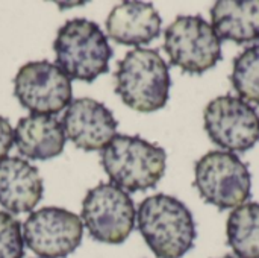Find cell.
I'll use <instances>...</instances> for the list:
<instances>
[{
	"instance_id": "6da1fadb",
	"label": "cell",
	"mask_w": 259,
	"mask_h": 258,
	"mask_svg": "<svg viewBox=\"0 0 259 258\" xmlns=\"http://www.w3.org/2000/svg\"><path fill=\"white\" fill-rule=\"evenodd\" d=\"M138 230L158 258H182L193 249L197 231L191 211L175 196L146 198L137 213Z\"/></svg>"
},
{
	"instance_id": "7a4b0ae2",
	"label": "cell",
	"mask_w": 259,
	"mask_h": 258,
	"mask_svg": "<svg viewBox=\"0 0 259 258\" xmlns=\"http://www.w3.org/2000/svg\"><path fill=\"white\" fill-rule=\"evenodd\" d=\"M170 71L158 50L137 47L124 55L115 71V93L129 108L153 113L170 96Z\"/></svg>"
},
{
	"instance_id": "3957f363",
	"label": "cell",
	"mask_w": 259,
	"mask_h": 258,
	"mask_svg": "<svg viewBox=\"0 0 259 258\" xmlns=\"http://www.w3.org/2000/svg\"><path fill=\"white\" fill-rule=\"evenodd\" d=\"M165 151L140 135H115L100 157L111 182L127 192L156 187L165 173Z\"/></svg>"
},
{
	"instance_id": "277c9868",
	"label": "cell",
	"mask_w": 259,
	"mask_h": 258,
	"mask_svg": "<svg viewBox=\"0 0 259 258\" xmlns=\"http://www.w3.org/2000/svg\"><path fill=\"white\" fill-rule=\"evenodd\" d=\"M56 65L76 81L93 82L109 70L112 49L100 26L87 18L68 20L53 43Z\"/></svg>"
},
{
	"instance_id": "5b68a950",
	"label": "cell",
	"mask_w": 259,
	"mask_h": 258,
	"mask_svg": "<svg viewBox=\"0 0 259 258\" xmlns=\"http://www.w3.org/2000/svg\"><path fill=\"white\" fill-rule=\"evenodd\" d=\"M194 175V186L202 199L220 210L237 208L250 198V172L232 152L205 154L196 163Z\"/></svg>"
},
{
	"instance_id": "8992f818",
	"label": "cell",
	"mask_w": 259,
	"mask_h": 258,
	"mask_svg": "<svg viewBox=\"0 0 259 258\" xmlns=\"http://www.w3.org/2000/svg\"><path fill=\"white\" fill-rule=\"evenodd\" d=\"M164 49L171 65L196 75L222 59V40L199 15H179L164 32Z\"/></svg>"
},
{
	"instance_id": "52a82bcc",
	"label": "cell",
	"mask_w": 259,
	"mask_h": 258,
	"mask_svg": "<svg viewBox=\"0 0 259 258\" xmlns=\"http://www.w3.org/2000/svg\"><path fill=\"white\" fill-rule=\"evenodd\" d=\"M137 219L131 196L112 182L91 189L82 202V224L102 243L120 245L134 231Z\"/></svg>"
},
{
	"instance_id": "ba28073f",
	"label": "cell",
	"mask_w": 259,
	"mask_h": 258,
	"mask_svg": "<svg viewBox=\"0 0 259 258\" xmlns=\"http://www.w3.org/2000/svg\"><path fill=\"white\" fill-rule=\"evenodd\" d=\"M14 94L32 114L53 116L68 108L73 88L70 78L56 64L32 61L15 75Z\"/></svg>"
},
{
	"instance_id": "9c48e42d",
	"label": "cell",
	"mask_w": 259,
	"mask_h": 258,
	"mask_svg": "<svg viewBox=\"0 0 259 258\" xmlns=\"http://www.w3.org/2000/svg\"><path fill=\"white\" fill-rule=\"evenodd\" d=\"M203 120L209 138L228 152H246L258 143V114L240 97H215L206 105Z\"/></svg>"
},
{
	"instance_id": "30bf717a",
	"label": "cell",
	"mask_w": 259,
	"mask_h": 258,
	"mask_svg": "<svg viewBox=\"0 0 259 258\" xmlns=\"http://www.w3.org/2000/svg\"><path fill=\"white\" fill-rule=\"evenodd\" d=\"M27 248L42 258H65L83 237L82 219L68 210L46 207L32 213L21 227Z\"/></svg>"
},
{
	"instance_id": "8fae6325",
	"label": "cell",
	"mask_w": 259,
	"mask_h": 258,
	"mask_svg": "<svg viewBox=\"0 0 259 258\" xmlns=\"http://www.w3.org/2000/svg\"><path fill=\"white\" fill-rule=\"evenodd\" d=\"M65 137L82 151L94 152L105 149L117 135L118 122L112 111L91 97L71 100L64 117Z\"/></svg>"
},
{
	"instance_id": "7c38bea8",
	"label": "cell",
	"mask_w": 259,
	"mask_h": 258,
	"mask_svg": "<svg viewBox=\"0 0 259 258\" xmlns=\"http://www.w3.org/2000/svg\"><path fill=\"white\" fill-rule=\"evenodd\" d=\"M42 178L35 166L20 157L0 161V205L14 214L29 213L41 201Z\"/></svg>"
},
{
	"instance_id": "4fadbf2b",
	"label": "cell",
	"mask_w": 259,
	"mask_h": 258,
	"mask_svg": "<svg viewBox=\"0 0 259 258\" xmlns=\"http://www.w3.org/2000/svg\"><path fill=\"white\" fill-rule=\"evenodd\" d=\"M161 15L152 3L123 2L108 15L106 30L111 40L124 46L149 44L161 33Z\"/></svg>"
},
{
	"instance_id": "5bb4252c",
	"label": "cell",
	"mask_w": 259,
	"mask_h": 258,
	"mask_svg": "<svg viewBox=\"0 0 259 258\" xmlns=\"http://www.w3.org/2000/svg\"><path fill=\"white\" fill-rule=\"evenodd\" d=\"M14 143L26 158L46 161L62 154L65 132L56 117L30 114L18 120L14 129Z\"/></svg>"
},
{
	"instance_id": "9a60e30c",
	"label": "cell",
	"mask_w": 259,
	"mask_h": 258,
	"mask_svg": "<svg viewBox=\"0 0 259 258\" xmlns=\"http://www.w3.org/2000/svg\"><path fill=\"white\" fill-rule=\"evenodd\" d=\"M211 18L220 40L237 44L259 40V0H219Z\"/></svg>"
},
{
	"instance_id": "2e32d148",
	"label": "cell",
	"mask_w": 259,
	"mask_h": 258,
	"mask_svg": "<svg viewBox=\"0 0 259 258\" xmlns=\"http://www.w3.org/2000/svg\"><path fill=\"white\" fill-rule=\"evenodd\" d=\"M228 245L238 258H259V204L237 207L226 224Z\"/></svg>"
},
{
	"instance_id": "e0dca14e",
	"label": "cell",
	"mask_w": 259,
	"mask_h": 258,
	"mask_svg": "<svg viewBox=\"0 0 259 258\" xmlns=\"http://www.w3.org/2000/svg\"><path fill=\"white\" fill-rule=\"evenodd\" d=\"M231 81L240 99L259 105V44L247 47L234 59Z\"/></svg>"
},
{
	"instance_id": "ac0fdd59",
	"label": "cell",
	"mask_w": 259,
	"mask_h": 258,
	"mask_svg": "<svg viewBox=\"0 0 259 258\" xmlns=\"http://www.w3.org/2000/svg\"><path fill=\"white\" fill-rule=\"evenodd\" d=\"M24 240L21 224L9 213L0 211V258H23Z\"/></svg>"
},
{
	"instance_id": "d6986e66",
	"label": "cell",
	"mask_w": 259,
	"mask_h": 258,
	"mask_svg": "<svg viewBox=\"0 0 259 258\" xmlns=\"http://www.w3.org/2000/svg\"><path fill=\"white\" fill-rule=\"evenodd\" d=\"M12 144H14V129L9 120L0 116V161L8 158Z\"/></svg>"
},
{
	"instance_id": "ffe728a7",
	"label": "cell",
	"mask_w": 259,
	"mask_h": 258,
	"mask_svg": "<svg viewBox=\"0 0 259 258\" xmlns=\"http://www.w3.org/2000/svg\"><path fill=\"white\" fill-rule=\"evenodd\" d=\"M223 258H238V257H234V255H226V257Z\"/></svg>"
}]
</instances>
